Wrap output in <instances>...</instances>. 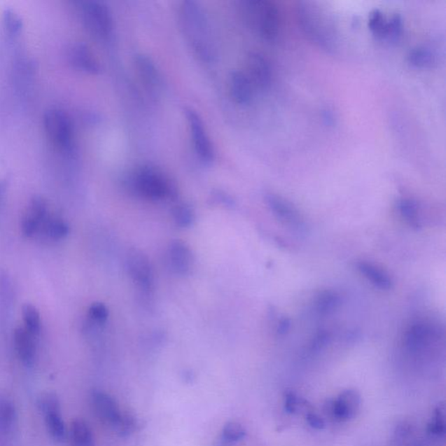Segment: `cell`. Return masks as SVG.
<instances>
[{
	"label": "cell",
	"mask_w": 446,
	"mask_h": 446,
	"mask_svg": "<svg viewBox=\"0 0 446 446\" xmlns=\"http://www.w3.org/2000/svg\"><path fill=\"white\" fill-rule=\"evenodd\" d=\"M178 15L181 30L195 55L203 62H211L215 58V46L208 18L201 5L191 0L181 2Z\"/></svg>",
	"instance_id": "cell-1"
},
{
	"label": "cell",
	"mask_w": 446,
	"mask_h": 446,
	"mask_svg": "<svg viewBox=\"0 0 446 446\" xmlns=\"http://www.w3.org/2000/svg\"><path fill=\"white\" fill-rule=\"evenodd\" d=\"M298 18L300 27L310 41L327 52L337 51L338 38L333 24L315 4L300 2Z\"/></svg>",
	"instance_id": "cell-2"
},
{
	"label": "cell",
	"mask_w": 446,
	"mask_h": 446,
	"mask_svg": "<svg viewBox=\"0 0 446 446\" xmlns=\"http://www.w3.org/2000/svg\"><path fill=\"white\" fill-rule=\"evenodd\" d=\"M241 13L248 26L264 41L274 43L280 34V15L277 6L267 0H245Z\"/></svg>",
	"instance_id": "cell-3"
},
{
	"label": "cell",
	"mask_w": 446,
	"mask_h": 446,
	"mask_svg": "<svg viewBox=\"0 0 446 446\" xmlns=\"http://www.w3.org/2000/svg\"><path fill=\"white\" fill-rule=\"evenodd\" d=\"M130 186L138 195L151 201L166 199L173 193L169 180L152 167H142L135 171L130 177Z\"/></svg>",
	"instance_id": "cell-4"
},
{
	"label": "cell",
	"mask_w": 446,
	"mask_h": 446,
	"mask_svg": "<svg viewBox=\"0 0 446 446\" xmlns=\"http://www.w3.org/2000/svg\"><path fill=\"white\" fill-rule=\"evenodd\" d=\"M81 15L88 30L96 38L108 39L114 29L111 11L105 3L97 0L81 2Z\"/></svg>",
	"instance_id": "cell-5"
},
{
	"label": "cell",
	"mask_w": 446,
	"mask_h": 446,
	"mask_svg": "<svg viewBox=\"0 0 446 446\" xmlns=\"http://www.w3.org/2000/svg\"><path fill=\"white\" fill-rule=\"evenodd\" d=\"M44 126L53 144L64 151L74 145V127L69 114L62 109H49L44 116Z\"/></svg>",
	"instance_id": "cell-6"
},
{
	"label": "cell",
	"mask_w": 446,
	"mask_h": 446,
	"mask_svg": "<svg viewBox=\"0 0 446 446\" xmlns=\"http://www.w3.org/2000/svg\"><path fill=\"white\" fill-rule=\"evenodd\" d=\"M193 146L196 155L205 164H211L216 158L215 148L200 114L191 108L184 110Z\"/></svg>",
	"instance_id": "cell-7"
},
{
	"label": "cell",
	"mask_w": 446,
	"mask_h": 446,
	"mask_svg": "<svg viewBox=\"0 0 446 446\" xmlns=\"http://www.w3.org/2000/svg\"><path fill=\"white\" fill-rule=\"evenodd\" d=\"M91 399L92 408L99 419L120 433L127 414L121 412L113 398L104 391H92Z\"/></svg>",
	"instance_id": "cell-8"
},
{
	"label": "cell",
	"mask_w": 446,
	"mask_h": 446,
	"mask_svg": "<svg viewBox=\"0 0 446 446\" xmlns=\"http://www.w3.org/2000/svg\"><path fill=\"white\" fill-rule=\"evenodd\" d=\"M39 408L50 435L53 440L62 441L66 437L67 431L59 398L53 393L44 394L39 401Z\"/></svg>",
	"instance_id": "cell-9"
},
{
	"label": "cell",
	"mask_w": 446,
	"mask_h": 446,
	"mask_svg": "<svg viewBox=\"0 0 446 446\" xmlns=\"http://www.w3.org/2000/svg\"><path fill=\"white\" fill-rule=\"evenodd\" d=\"M127 269L132 279L142 290H150L153 284V270L147 256L139 249H132L127 258Z\"/></svg>",
	"instance_id": "cell-10"
},
{
	"label": "cell",
	"mask_w": 446,
	"mask_h": 446,
	"mask_svg": "<svg viewBox=\"0 0 446 446\" xmlns=\"http://www.w3.org/2000/svg\"><path fill=\"white\" fill-rule=\"evenodd\" d=\"M266 202L271 212L287 226L298 232L306 230V224L298 210L291 202L274 194L266 195Z\"/></svg>",
	"instance_id": "cell-11"
},
{
	"label": "cell",
	"mask_w": 446,
	"mask_h": 446,
	"mask_svg": "<svg viewBox=\"0 0 446 446\" xmlns=\"http://www.w3.org/2000/svg\"><path fill=\"white\" fill-rule=\"evenodd\" d=\"M247 75L254 88L266 90L272 81V69L269 60L262 53L252 52L247 58Z\"/></svg>",
	"instance_id": "cell-12"
},
{
	"label": "cell",
	"mask_w": 446,
	"mask_h": 446,
	"mask_svg": "<svg viewBox=\"0 0 446 446\" xmlns=\"http://www.w3.org/2000/svg\"><path fill=\"white\" fill-rule=\"evenodd\" d=\"M135 69L142 84L152 95H158L162 91V78L158 67L149 56L139 53L134 57Z\"/></svg>",
	"instance_id": "cell-13"
},
{
	"label": "cell",
	"mask_w": 446,
	"mask_h": 446,
	"mask_svg": "<svg viewBox=\"0 0 446 446\" xmlns=\"http://www.w3.org/2000/svg\"><path fill=\"white\" fill-rule=\"evenodd\" d=\"M361 398L358 391L346 390L338 396L337 399L331 401L328 406V412L337 421H347L353 419L358 413Z\"/></svg>",
	"instance_id": "cell-14"
},
{
	"label": "cell",
	"mask_w": 446,
	"mask_h": 446,
	"mask_svg": "<svg viewBox=\"0 0 446 446\" xmlns=\"http://www.w3.org/2000/svg\"><path fill=\"white\" fill-rule=\"evenodd\" d=\"M46 216L48 203L41 196H34L28 204L21 223L23 234L27 237H31L39 233Z\"/></svg>",
	"instance_id": "cell-15"
},
{
	"label": "cell",
	"mask_w": 446,
	"mask_h": 446,
	"mask_svg": "<svg viewBox=\"0 0 446 446\" xmlns=\"http://www.w3.org/2000/svg\"><path fill=\"white\" fill-rule=\"evenodd\" d=\"M167 262L174 274L186 276L193 267L192 251L183 242H171L167 249Z\"/></svg>",
	"instance_id": "cell-16"
},
{
	"label": "cell",
	"mask_w": 446,
	"mask_h": 446,
	"mask_svg": "<svg viewBox=\"0 0 446 446\" xmlns=\"http://www.w3.org/2000/svg\"><path fill=\"white\" fill-rule=\"evenodd\" d=\"M69 59L74 69L81 72L97 74L101 72V66L90 48L83 43H76L69 50Z\"/></svg>",
	"instance_id": "cell-17"
},
{
	"label": "cell",
	"mask_w": 446,
	"mask_h": 446,
	"mask_svg": "<svg viewBox=\"0 0 446 446\" xmlns=\"http://www.w3.org/2000/svg\"><path fill=\"white\" fill-rule=\"evenodd\" d=\"M228 92L232 99L238 105H248L253 98V85L245 73L232 71L228 75Z\"/></svg>",
	"instance_id": "cell-18"
},
{
	"label": "cell",
	"mask_w": 446,
	"mask_h": 446,
	"mask_svg": "<svg viewBox=\"0 0 446 446\" xmlns=\"http://www.w3.org/2000/svg\"><path fill=\"white\" fill-rule=\"evenodd\" d=\"M35 337H36L32 335L25 327H19L14 330V345L17 355L25 365H33L36 358L37 346Z\"/></svg>",
	"instance_id": "cell-19"
},
{
	"label": "cell",
	"mask_w": 446,
	"mask_h": 446,
	"mask_svg": "<svg viewBox=\"0 0 446 446\" xmlns=\"http://www.w3.org/2000/svg\"><path fill=\"white\" fill-rule=\"evenodd\" d=\"M437 335V330L431 323L419 322L413 323L406 331L405 344L410 351H416L429 344Z\"/></svg>",
	"instance_id": "cell-20"
},
{
	"label": "cell",
	"mask_w": 446,
	"mask_h": 446,
	"mask_svg": "<svg viewBox=\"0 0 446 446\" xmlns=\"http://www.w3.org/2000/svg\"><path fill=\"white\" fill-rule=\"evenodd\" d=\"M356 269L367 280L370 281L375 287L381 291H391L393 288V281L389 274L383 270L365 260H359L356 264Z\"/></svg>",
	"instance_id": "cell-21"
},
{
	"label": "cell",
	"mask_w": 446,
	"mask_h": 446,
	"mask_svg": "<svg viewBox=\"0 0 446 446\" xmlns=\"http://www.w3.org/2000/svg\"><path fill=\"white\" fill-rule=\"evenodd\" d=\"M16 406L6 396L0 394V435L9 436L17 426Z\"/></svg>",
	"instance_id": "cell-22"
},
{
	"label": "cell",
	"mask_w": 446,
	"mask_h": 446,
	"mask_svg": "<svg viewBox=\"0 0 446 446\" xmlns=\"http://www.w3.org/2000/svg\"><path fill=\"white\" fill-rule=\"evenodd\" d=\"M70 440L72 446H95L94 435L83 419H75L71 426Z\"/></svg>",
	"instance_id": "cell-23"
},
{
	"label": "cell",
	"mask_w": 446,
	"mask_h": 446,
	"mask_svg": "<svg viewBox=\"0 0 446 446\" xmlns=\"http://www.w3.org/2000/svg\"><path fill=\"white\" fill-rule=\"evenodd\" d=\"M39 232H41L46 237L51 239V240L58 241L62 240L69 235V227L65 221L59 218V217L48 216Z\"/></svg>",
	"instance_id": "cell-24"
},
{
	"label": "cell",
	"mask_w": 446,
	"mask_h": 446,
	"mask_svg": "<svg viewBox=\"0 0 446 446\" xmlns=\"http://www.w3.org/2000/svg\"><path fill=\"white\" fill-rule=\"evenodd\" d=\"M399 213L403 219L414 230H419L422 228V223L419 217V206L412 199L403 198L398 203Z\"/></svg>",
	"instance_id": "cell-25"
},
{
	"label": "cell",
	"mask_w": 446,
	"mask_h": 446,
	"mask_svg": "<svg viewBox=\"0 0 446 446\" xmlns=\"http://www.w3.org/2000/svg\"><path fill=\"white\" fill-rule=\"evenodd\" d=\"M12 281L6 271H0V310L4 316H8L13 306Z\"/></svg>",
	"instance_id": "cell-26"
},
{
	"label": "cell",
	"mask_w": 446,
	"mask_h": 446,
	"mask_svg": "<svg viewBox=\"0 0 446 446\" xmlns=\"http://www.w3.org/2000/svg\"><path fill=\"white\" fill-rule=\"evenodd\" d=\"M434 62L433 53L426 48H413L408 55V62L417 69H428L433 65Z\"/></svg>",
	"instance_id": "cell-27"
},
{
	"label": "cell",
	"mask_w": 446,
	"mask_h": 446,
	"mask_svg": "<svg viewBox=\"0 0 446 446\" xmlns=\"http://www.w3.org/2000/svg\"><path fill=\"white\" fill-rule=\"evenodd\" d=\"M22 315L26 330L34 337H37L41 333V321L36 307L27 303L23 306Z\"/></svg>",
	"instance_id": "cell-28"
},
{
	"label": "cell",
	"mask_w": 446,
	"mask_h": 446,
	"mask_svg": "<svg viewBox=\"0 0 446 446\" xmlns=\"http://www.w3.org/2000/svg\"><path fill=\"white\" fill-rule=\"evenodd\" d=\"M368 27L375 36L378 39H386L388 20L379 10H374L370 14Z\"/></svg>",
	"instance_id": "cell-29"
},
{
	"label": "cell",
	"mask_w": 446,
	"mask_h": 446,
	"mask_svg": "<svg viewBox=\"0 0 446 446\" xmlns=\"http://www.w3.org/2000/svg\"><path fill=\"white\" fill-rule=\"evenodd\" d=\"M340 305V298L333 291H324L316 301V310L321 315H327L334 312Z\"/></svg>",
	"instance_id": "cell-30"
},
{
	"label": "cell",
	"mask_w": 446,
	"mask_h": 446,
	"mask_svg": "<svg viewBox=\"0 0 446 446\" xmlns=\"http://www.w3.org/2000/svg\"><path fill=\"white\" fill-rule=\"evenodd\" d=\"M445 405H438L435 409L430 423L428 424L429 433L436 436H442L445 433Z\"/></svg>",
	"instance_id": "cell-31"
},
{
	"label": "cell",
	"mask_w": 446,
	"mask_h": 446,
	"mask_svg": "<svg viewBox=\"0 0 446 446\" xmlns=\"http://www.w3.org/2000/svg\"><path fill=\"white\" fill-rule=\"evenodd\" d=\"M173 216L174 222L181 228L191 226L195 221V212L190 206L179 204L174 209Z\"/></svg>",
	"instance_id": "cell-32"
},
{
	"label": "cell",
	"mask_w": 446,
	"mask_h": 446,
	"mask_svg": "<svg viewBox=\"0 0 446 446\" xmlns=\"http://www.w3.org/2000/svg\"><path fill=\"white\" fill-rule=\"evenodd\" d=\"M246 430L240 423L230 421L225 424L223 430V436L225 440L235 443V442L241 441L246 437Z\"/></svg>",
	"instance_id": "cell-33"
},
{
	"label": "cell",
	"mask_w": 446,
	"mask_h": 446,
	"mask_svg": "<svg viewBox=\"0 0 446 446\" xmlns=\"http://www.w3.org/2000/svg\"><path fill=\"white\" fill-rule=\"evenodd\" d=\"M4 25L10 34H19L22 29L23 22L21 17L15 11L6 9L3 13Z\"/></svg>",
	"instance_id": "cell-34"
},
{
	"label": "cell",
	"mask_w": 446,
	"mask_h": 446,
	"mask_svg": "<svg viewBox=\"0 0 446 446\" xmlns=\"http://www.w3.org/2000/svg\"><path fill=\"white\" fill-rule=\"evenodd\" d=\"M308 403L305 399L299 398L293 392H287L284 397V408L288 413L295 414L309 407Z\"/></svg>",
	"instance_id": "cell-35"
},
{
	"label": "cell",
	"mask_w": 446,
	"mask_h": 446,
	"mask_svg": "<svg viewBox=\"0 0 446 446\" xmlns=\"http://www.w3.org/2000/svg\"><path fill=\"white\" fill-rule=\"evenodd\" d=\"M403 33V20L399 14H395L388 20V30L386 39L391 41H398Z\"/></svg>",
	"instance_id": "cell-36"
},
{
	"label": "cell",
	"mask_w": 446,
	"mask_h": 446,
	"mask_svg": "<svg viewBox=\"0 0 446 446\" xmlns=\"http://www.w3.org/2000/svg\"><path fill=\"white\" fill-rule=\"evenodd\" d=\"M89 316L95 321L96 323H105L109 317V309L106 305L102 302H95L89 309Z\"/></svg>",
	"instance_id": "cell-37"
},
{
	"label": "cell",
	"mask_w": 446,
	"mask_h": 446,
	"mask_svg": "<svg viewBox=\"0 0 446 446\" xmlns=\"http://www.w3.org/2000/svg\"><path fill=\"white\" fill-rule=\"evenodd\" d=\"M306 419L310 426L316 430H323L326 427V422L321 417L319 414L315 412H309L306 414Z\"/></svg>",
	"instance_id": "cell-38"
},
{
	"label": "cell",
	"mask_w": 446,
	"mask_h": 446,
	"mask_svg": "<svg viewBox=\"0 0 446 446\" xmlns=\"http://www.w3.org/2000/svg\"><path fill=\"white\" fill-rule=\"evenodd\" d=\"M291 320L288 319H283L278 323L277 333L279 335H285L291 329Z\"/></svg>",
	"instance_id": "cell-39"
},
{
	"label": "cell",
	"mask_w": 446,
	"mask_h": 446,
	"mask_svg": "<svg viewBox=\"0 0 446 446\" xmlns=\"http://www.w3.org/2000/svg\"><path fill=\"white\" fill-rule=\"evenodd\" d=\"M323 120H324V123L331 126V125H333L335 123V118H334L333 113L331 112L330 110L329 109L323 110Z\"/></svg>",
	"instance_id": "cell-40"
},
{
	"label": "cell",
	"mask_w": 446,
	"mask_h": 446,
	"mask_svg": "<svg viewBox=\"0 0 446 446\" xmlns=\"http://www.w3.org/2000/svg\"><path fill=\"white\" fill-rule=\"evenodd\" d=\"M6 187L5 184L0 181V204H1L2 200L4 198V195H5Z\"/></svg>",
	"instance_id": "cell-41"
}]
</instances>
